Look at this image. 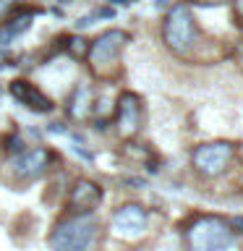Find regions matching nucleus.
Listing matches in <instances>:
<instances>
[{"mask_svg":"<svg viewBox=\"0 0 243 251\" xmlns=\"http://www.w3.org/2000/svg\"><path fill=\"white\" fill-rule=\"evenodd\" d=\"M131 42V34L123 29H107L86 45V66H89L94 78H110L121 68V55L125 45Z\"/></svg>","mask_w":243,"mask_h":251,"instance_id":"f257e3e1","label":"nucleus"},{"mask_svg":"<svg viewBox=\"0 0 243 251\" xmlns=\"http://www.w3.org/2000/svg\"><path fill=\"white\" fill-rule=\"evenodd\" d=\"M162 42L172 55H188L199 42V26L188 3H175L162 19Z\"/></svg>","mask_w":243,"mask_h":251,"instance_id":"f03ea898","label":"nucleus"},{"mask_svg":"<svg viewBox=\"0 0 243 251\" xmlns=\"http://www.w3.org/2000/svg\"><path fill=\"white\" fill-rule=\"evenodd\" d=\"M188 251H230L235 246V230L217 215L196 217L186 230Z\"/></svg>","mask_w":243,"mask_h":251,"instance_id":"7ed1b4c3","label":"nucleus"},{"mask_svg":"<svg viewBox=\"0 0 243 251\" xmlns=\"http://www.w3.org/2000/svg\"><path fill=\"white\" fill-rule=\"evenodd\" d=\"M99 235V225L89 215L63 217L50 233L52 251H89Z\"/></svg>","mask_w":243,"mask_h":251,"instance_id":"20e7f679","label":"nucleus"},{"mask_svg":"<svg viewBox=\"0 0 243 251\" xmlns=\"http://www.w3.org/2000/svg\"><path fill=\"white\" fill-rule=\"evenodd\" d=\"M235 157V144L233 141H207V144H199L191 152V168L204 178H215L222 176V173L230 168Z\"/></svg>","mask_w":243,"mask_h":251,"instance_id":"39448f33","label":"nucleus"},{"mask_svg":"<svg viewBox=\"0 0 243 251\" xmlns=\"http://www.w3.org/2000/svg\"><path fill=\"white\" fill-rule=\"evenodd\" d=\"M144 123V105H141L139 94L133 92H123L118 97V107H115V128L123 139H131L141 131Z\"/></svg>","mask_w":243,"mask_h":251,"instance_id":"423d86ee","label":"nucleus"},{"mask_svg":"<svg viewBox=\"0 0 243 251\" xmlns=\"http://www.w3.org/2000/svg\"><path fill=\"white\" fill-rule=\"evenodd\" d=\"M146 223H149V215L141 204H123L113 215V230L118 238H128V241L139 238V235H144Z\"/></svg>","mask_w":243,"mask_h":251,"instance_id":"0eeeda50","label":"nucleus"},{"mask_svg":"<svg viewBox=\"0 0 243 251\" xmlns=\"http://www.w3.org/2000/svg\"><path fill=\"white\" fill-rule=\"evenodd\" d=\"M102 201V188L89 178H78L68 191V209L71 215H89L99 207Z\"/></svg>","mask_w":243,"mask_h":251,"instance_id":"6e6552de","label":"nucleus"},{"mask_svg":"<svg viewBox=\"0 0 243 251\" xmlns=\"http://www.w3.org/2000/svg\"><path fill=\"white\" fill-rule=\"evenodd\" d=\"M50 165V152L47 149H24L13 160V173L19 180H34L42 173H47Z\"/></svg>","mask_w":243,"mask_h":251,"instance_id":"1a4fd4ad","label":"nucleus"},{"mask_svg":"<svg viewBox=\"0 0 243 251\" xmlns=\"http://www.w3.org/2000/svg\"><path fill=\"white\" fill-rule=\"evenodd\" d=\"M11 94L21 102L24 107L34 110V113H50L52 110V100L47 97V94H42L31 81H26V78H16V81H11Z\"/></svg>","mask_w":243,"mask_h":251,"instance_id":"9d476101","label":"nucleus"},{"mask_svg":"<svg viewBox=\"0 0 243 251\" xmlns=\"http://www.w3.org/2000/svg\"><path fill=\"white\" fill-rule=\"evenodd\" d=\"M31 19H34V13L29 11V13H21V16H16V19L5 21V29H3V34H0V42H11L13 37H19V34H24V31H29Z\"/></svg>","mask_w":243,"mask_h":251,"instance_id":"9b49d317","label":"nucleus"},{"mask_svg":"<svg viewBox=\"0 0 243 251\" xmlns=\"http://www.w3.org/2000/svg\"><path fill=\"white\" fill-rule=\"evenodd\" d=\"M13 8H16V0H0V24L8 21V16L13 13Z\"/></svg>","mask_w":243,"mask_h":251,"instance_id":"f8f14e48","label":"nucleus"},{"mask_svg":"<svg viewBox=\"0 0 243 251\" xmlns=\"http://www.w3.org/2000/svg\"><path fill=\"white\" fill-rule=\"evenodd\" d=\"M233 16H235V21L243 26V0H233Z\"/></svg>","mask_w":243,"mask_h":251,"instance_id":"ddd939ff","label":"nucleus"},{"mask_svg":"<svg viewBox=\"0 0 243 251\" xmlns=\"http://www.w3.org/2000/svg\"><path fill=\"white\" fill-rule=\"evenodd\" d=\"M188 3H194V5H222L227 0H188Z\"/></svg>","mask_w":243,"mask_h":251,"instance_id":"4468645a","label":"nucleus"},{"mask_svg":"<svg viewBox=\"0 0 243 251\" xmlns=\"http://www.w3.org/2000/svg\"><path fill=\"white\" fill-rule=\"evenodd\" d=\"M230 227H233V230H241V233H243V217H235V220H230Z\"/></svg>","mask_w":243,"mask_h":251,"instance_id":"2eb2a0df","label":"nucleus"},{"mask_svg":"<svg viewBox=\"0 0 243 251\" xmlns=\"http://www.w3.org/2000/svg\"><path fill=\"white\" fill-rule=\"evenodd\" d=\"M115 3H136V0H115Z\"/></svg>","mask_w":243,"mask_h":251,"instance_id":"dca6fc26","label":"nucleus"}]
</instances>
